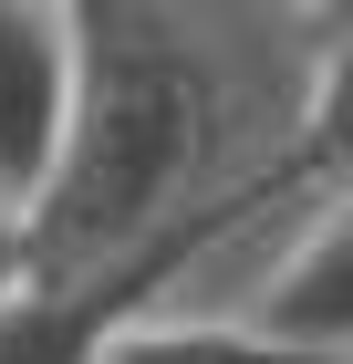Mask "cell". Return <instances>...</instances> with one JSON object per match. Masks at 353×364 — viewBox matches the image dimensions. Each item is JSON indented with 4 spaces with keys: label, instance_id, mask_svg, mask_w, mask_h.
<instances>
[{
    "label": "cell",
    "instance_id": "cell-1",
    "mask_svg": "<svg viewBox=\"0 0 353 364\" xmlns=\"http://www.w3.org/2000/svg\"><path fill=\"white\" fill-rule=\"evenodd\" d=\"M83 11V114L63 177L31 208L42 291H114L156 312L208 240L291 188H322L312 84L332 11L260 0H73Z\"/></svg>",
    "mask_w": 353,
    "mask_h": 364
},
{
    "label": "cell",
    "instance_id": "cell-2",
    "mask_svg": "<svg viewBox=\"0 0 353 364\" xmlns=\"http://www.w3.org/2000/svg\"><path fill=\"white\" fill-rule=\"evenodd\" d=\"M83 114V11L73 0H0V198L42 208Z\"/></svg>",
    "mask_w": 353,
    "mask_h": 364
},
{
    "label": "cell",
    "instance_id": "cell-3",
    "mask_svg": "<svg viewBox=\"0 0 353 364\" xmlns=\"http://www.w3.org/2000/svg\"><path fill=\"white\" fill-rule=\"evenodd\" d=\"M249 323L271 343H291L301 364H353V198H322L301 219L291 260H281V281L260 291Z\"/></svg>",
    "mask_w": 353,
    "mask_h": 364
},
{
    "label": "cell",
    "instance_id": "cell-4",
    "mask_svg": "<svg viewBox=\"0 0 353 364\" xmlns=\"http://www.w3.org/2000/svg\"><path fill=\"white\" fill-rule=\"evenodd\" d=\"M114 323H136L114 291H42L31 281L0 302V364H104Z\"/></svg>",
    "mask_w": 353,
    "mask_h": 364
},
{
    "label": "cell",
    "instance_id": "cell-5",
    "mask_svg": "<svg viewBox=\"0 0 353 364\" xmlns=\"http://www.w3.org/2000/svg\"><path fill=\"white\" fill-rule=\"evenodd\" d=\"M104 364H301V354L271 343L260 323H218V312H136V323H114Z\"/></svg>",
    "mask_w": 353,
    "mask_h": 364
},
{
    "label": "cell",
    "instance_id": "cell-6",
    "mask_svg": "<svg viewBox=\"0 0 353 364\" xmlns=\"http://www.w3.org/2000/svg\"><path fill=\"white\" fill-rule=\"evenodd\" d=\"M301 156H312V177L332 198H353V11H332V31H322V84H312Z\"/></svg>",
    "mask_w": 353,
    "mask_h": 364
},
{
    "label": "cell",
    "instance_id": "cell-7",
    "mask_svg": "<svg viewBox=\"0 0 353 364\" xmlns=\"http://www.w3.org/2000/svg\"><path fill=\"white\" fill-rule=\"evenodd\" d=\"M31 291V208L21 198H0V302Z\"/></svg>",
    "mask_w": 353,
    "mask_h": 364
}]
</instances>
